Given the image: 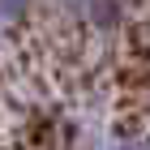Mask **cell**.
<instances>
[{
    "instance_id": "obj_1",
    "label": "cell",
    "mask_w": 150,
    "mask_h": 150,
    "mask_svg": "<svg viewBox=\"0 0 150 150\" xmlns=\"http://www.w3.org/2000/svg\"><path fill=\"white\" fill-rule=\"evenodd\" d=\"M56 9H64L69 17H77L81 26L107 30L120 22V0H56Z\"/></svg>"
},
{
    "instance_id": "obj_2",
    "label": "cell",
    "mask_w": 150,
    "mask_h": 150,
    "mask_svg": "<svg viewBox=\"0 0 150 150\" xmlns=\"http://www.w3.org/2000/svg\"><path fill=\"white\" fill-rule=\"evenodd\" d=\"M30 9H35V0H0V30H13Z\"/></svg>"
},
{
    "instance_id": "obj_3",
    "label": "cell",
    "mask_w": 150,
    "mask_h": 150,
    "mask_svg": "<svg viewBox=\"0 0 150 150\" xmlns=\"http://www.w3.org/2000/svg\"><path fill=\"white\" fill-rule=\"evenodd\" d=\"M112 150H150V142L146 137H125V142H116Z\"/></svg>"
}]
</instances>
